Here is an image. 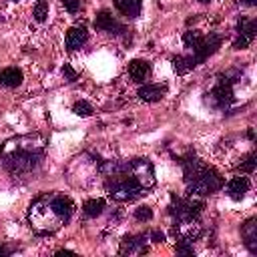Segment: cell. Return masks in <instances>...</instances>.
Instances as JSON below:
<instances>
[{
    "instance_id": "277c9868",
    "label": "cell",
    "mask_w": 257,
    "mask_h": 257,
    "mask_svg": "<svg viewBox=\"0 0 257 257\" xmlns=\"http://www.w3.org/2000/svg\"><path fill=\"white\" fill-rule=\"evenodd\" d=\"M106 193L110 199L118 201V203H126V201H135L139 199L145 189L128 175V169L124 173H118V175H112L106 179Z\"/></svg>"
},
{
    "instance_id": "8992f818",
    "label": "cell",
    "mask_w": 257,
    "mask_h": 257,
    "mask_svg": "<svg viewBox=\"0 0 257 257\" xmlns=\"http://www.w3.org/2000/svg\"><path fill=\"white\" fill-rule=\"evenodd\" d=\"M233 82H235V80L229 76V72L219 74L215 86L205 94V96H207V102H209L213 108L227 110L229 104L235 100V96H233Z\"/></svg>"
},
{
    "instance_id": "2e32d148",
    "label": "cell",
    "mask_w": 257,
    "mask_h": 257,
    "mask_svg": "<svg viewBox=\"0 0 257 257\" xmlns=\"http://www.w3.org/2000/svg\"><path fill=\"white\" fill-rule=\"evenodd\" d=\"M249 187H251V183H249L247 177H233V179L227 183V195H229L233 201H241V199L247 195Z\"/></svg>"
},
{
    "instance_id": "4316f807",
    "label": "cell",
    "mask_w": 257,
    "mask_h": 257,
    "mask_svg": "<svg viewBox=\"0 0 257 257\" xmlns=\"http://www.w3.org/2000/svg\"><path fill=\"white\" fill-rule=\"evenodd\" d=\"M62 76H64V80H68V82H74L76 78H78V72L70 66V64H64L62 66Z\"/></svg>"
},
{
    "instance_id": "44dd1931",
    "label": "cell",
    "mask_w": 257,
    "mask_h": 257,
    "mask_svg": "<svg viewBox=\"0 0 257 257\" xmlns=\"http://www.w3.org/2000/svg\"><path fill=\"white\" fill-rule=\"evenodd\" d=\"M102 211H104V201H102V199H88V201H84V205H82V213H84L88 219L98 217Z\"/></svg>"
},
{
    "instance_id": "7a4b0ae2",
    "label": "cell",
    "mask_w": 257,
    "mask_h": 257,
    "mask_svg": "<svg viewBox=\"0 0 257 257\" xmlns=\"http://www.w3.org/2000/svg\"><path fill=\"white\" fill-rule=\"evenodd\" d=\"M74 203L60 193H44L30 203L28 221L38 235H50L70 221Z\"/></svg>"
},
{
    "instance_id": "ac0fdd59",
    "label": "cell",
    "mask_w": 257,
    "mask_h": 257,
    "mask_svg": "<svg viewBox=\"0 0 257 257\" xmlns=\"http://www.w3.org/2000/svg\"><path fill=\"white\" fill-rule=\"evenodd\" d=\"M171 62H173V70H175L177 74H187V72H191V70L197 66V60H195L193 54H187V56L177 54V56L171 58Z\"/></svg>"
},
{
    "instance_id": "5b68a950",
    "label": "cell",
    "mask_w": 257,
    "mask_h": 257,
    "mask_svg": "<svg viewBox=\"0 0 257 257\" xmlns=\"http://www.w3.org/2000/svg\"><path fill=\"white\" fill-rule=\"evenodd\" d=\"M205 205L201 199H193V195H189L187 199L171 195V203H169V213L175 219V223L179 221H189V219H199V215L203 213Z\"/></svg>"
},
{
    "instance_id": "7402d4cb",
    "label": "cell",
    "mask_w": 257,
    "mask_h": 257,
    "mask_svg": "<svg viewBox=\"0 0 257 257\" xmlns=\"http://www.w3.org/2000/svg\"><path fill=\"white\" fill-rule=\"evenodd\" d=\"M203 38H205V36H203L199 30H187V32L183 34V44H185L189 50H193V52H195V50L201 46Z\"/></svg>"
},
{
    "instance_id": "52a82bcc",
    "label": "cell",
    "mask_w": 257,
    "mask_h": 257,
    "mask_svg": "<svg viewBox=\"0 0 257 257\" xmlns=\"http://www.w3.org/2000/svg\"><path fill=\"white\" fill-rule=\"evenodd\" d=\"M128 175L147 191L155 185V169L149 159H133L128 161Z\"/></svg>"
},
{
    "instance_id": "d4e9b609",
    "label": "cell",
    "mask_w": 257,
    "mask_h": 257,
    "mask_svg": "<svg viewBox=\"0 0 257 257\" xmlns=\"http://www.w3.org/2000/svg\"><path fill=\"white\" fill-rule=\"evenodd\" d=\"M135 219L137 221H151L153 219V211H151V207H147V205H143V207H139L137 211H135Z\"/></svg>"
},
{
    "instance_id": "e0dca14e",
    "label": "cell",
    "mask_w": 257,
    "mask_h": 257,
    "mask_svg": "<svg viewBox=\"0 0 257 257\" xmlns=\"http://www.w3.org/2000/svg\"><path fill=\"white\" fill-rule=\"evenodd\" d=\"M151 74V64L147 60H141V58H135L128 62V76L135 80V82H145Z\"/></svg>"
},
{
    "instance_id": "4fadbf2b",
    "label": "cell",
    "mask_w": 257,
    "mask_h": 257,
    "mask_svg": "<svg viewBox=\"0 0 257 257\" xmlns=\"http://www.w3.org/2000/svg\"><path fill=\"white\" fill-rule=\"evenodd\" d=\"M241 237L245 241V247L255 255L257 253V219L251 217L241 225Z\"/></svg>"
},
{
    "instance_id": "9a60e30c",
    "label": "cell",
    "mask_w": 257,
    "mask_h": 257,
    "mask_svg": "<svg viewBox=\"0 0 257 257\" xmlns=\"http://www.w3.org/2000/svg\"><path fill=\"white\" fill-rule=\"evenodd\" d=\"M86 40H88L86 28H84V26H72V28H68V32H66L64 44H66V50H76V48L84 46Z\"/></svg>"
},
{
    "instance_id": "30bf717a",
    "label": "cell",
    "mask_w": 257,
    "mask_h": 257,
    "mask_svg": "<svg viewBox=\"0 0 257 257\" xmlns=\"http://www.w3.org/2000/svg\"><path fill=\"white\" fill-rule=\"evenodd\" d=\"M149 235L145 233H139V235H126L122 237L120 241V247H118V253L120 255H143L149 251Z\"/></svg>"
},
{
    "instance_id": "4dcf8cb0",
    "label": "cell",
    "mask_w": 257,
    "mask_h": 257,
    "mask_svg": "<svg viewBox=\"0 0 257 257\" xmlns=\"http://www.w3.org/2000/svg\"><path fill=\"white\" fill-rule=\"evenodd\" d=\"M56 255H74V251H68V249H60V251H56Z\"/></svg>"
},
{
    "instance_id": "d6986e66",
    "label": "cell",
    "mask_w": 257,
    "mask_h": 257,
    "mask_svg": "<svg viewBox=\"0 0 257 257\" xmlns=\"http://www.w3.org/2000/svg\"><path fill=\"white\" fill-rule=\"evenodd\" d=\"M22 82V70L16 66H8L4 70H0V86H8L14 88Z\"/></svg>"
},
{
    "instance_id": "9c48e42d",
    "label": "cell",
    "mask_w": 257,
    "mask_h": 257,
    "mask_svg": "<svg viewBox=\"0 0 257 257\" xmlns=\"http://www.w3.org/2000/svg\"><path fill=\"white\" fill-rule=\"evenodd\" d=\"M257 34V20H249V18H241L237 22V40L233 42V48L235 50H243L247 48L253 38Z\"/></svg>"
},
{
    "instance_id": "484cf974",
    "label": "cell",
    "mask_w": 257,
    "mask_h": 257,
    "mask_svg": "<svg viewBox=\"0 0 257 257\" xmlns=\"http://www.w3.org/2000/svg\"><path fill=\"white\" fill-rule=\"evenodd\" d=\"M255 155H249L241 165H239V169H241V173H253V169H255Z\"/></svg>"
},
{
    "instance_id": "8fae6325",
    "label": "cell",
    "mask_w": 257,
    "mask_h": 257,
    "mask_svg": "<svg viewBox=\"0 0 257 257\" xmlns=\"http://www.w3.org/2000/svg\"><path fill=\"white\" fill-rule=\"evenodd\" d=\"M94 28H98V30H102V32H108V34H122V32H126V28H124L108 10L96 12Z\"/></svg>"
},
{
    "instance_id": "ffe728a7",
    "label": "cell",
    "mask_w": 257,
    "mask_h": 257,
    "mask_svg": "<svg viewBox=\"0 0 257 257\" xmlns=\"http://www.w3.org/2000/svg\"><path fill=\"white\" fill-rule=\"evenodd\" d=\"M114 6L120 14H124L126 18H137L141 14V0H114Z\"/></svg>"
},
{
    "instance_id": "6da1fadb",
    "label": "cell",
    "mask_w": 257,
    "mask_h": 257,
    "mask_svg": "<svg viewBox=\"0 0 257 257\" xmlns=\"http://www.w3.org/2000/svg\"><path fill=\"white\" fill-rule=\"evenodd\" d=\"M46 139L40 135H20L8 139L0 149V163L12 175L34 171L44 159Z\"/></svg>"
},
{
    "instance_id": "1f68e13d",
    "label": "cell",
    "mask_w": 257,
    "mask_h": 257,
    "mask_svg": "<svg viewBox=\"0 0 257 257\" xmlns=\"http://www.w3.org/2000/svg\"><path fill=\"white\" fill-rule=\"evenodd\" d=\"M255 2L257 0H241V4H245V6H255Z\"/></svg>"
},
{
    "instance_id": "83f0119b",
    "label": "cell",
    "mask_w": 257,
    "mask_h": 257,
    "mask_svg": "<svg viewBox=\"0 0 257 257\" xmlns=\"http://www.w3.org/2000/svg\"><path fill=\"white\" fill-rule=\"evenodd\" d=\"M177 253L179 255H193L195 249H193V243H187V241H179L177 243Z\"/></svg>"
},
{
    "instance_id": "5bb4252c",
    "label": "cell",
    "mask_w": 257,
    "mask_h": 257,
    "mask_svg": "<svg viewBox=\"0 0 257 257\" xmlns=\"http://www.w3.org/2000/svg\"><path fill=\"white\" fill-rule=\"evenodd\" d=\"M167 94V84H143L137 90V96L145 102H157Z\"/></svg>"
},
{
    "instance_id": "d6a6232c",
    "label": "cell",
    "mask_w": 257,
    "mask_h": 257,
    "mask_svg": "<svg viewBox=\"0 0 257 257\" xmlns=\"http://www.w3.org/2000/svg\"><path fill=\"white\" fill-rule=\"evenodd\" d=\"M199 2H209V0H199Z\"/></svg>"
},
{
    "instance_id": "f1b7e54d",
    "label": "cell",
    "mask_w": 257,
    "mask_h": 257,
    "mask_svg": "<svg viewBox=\"0 0 257 257\" xmlns=\"http://www.w3.org/2000/svg\"><path fill=\"white\" fill-rule=\"evenodd\" d=\"M62 6H64V10H66V12L76 14V12H78V8H80V0H62Z\"/></svg>"
},
{
    "instance_id": "f546056e",
    "label": "cell",
    "mask_w": 257,
    "mask_h": 257,
    "mask_svg": "<svg viewBox=\"0 0 257 257\" xmlns=\"http://www.w3.org/2000/svg\"><path fill=\"white\" fill-rule=\"evenodd\" d=\"M149 241L151 243H165V233L159 231V229H155V231L149 233Z\"/></svg>"
},
{
    "instance_id": "3957f363",
    "label": "cell",
    "mask_w": 257,
    "mask_h": 257,
    "mask_svg": "<svg viewBox=\"0 0 257 257\" xmlns=\"http://www.w3.org/2000/svg\"><path fill=\"white\" fill-rule=\"evenodd\" d=\"M181 165H183V175H185L189 195L205 197V195H211V193L219 191L225 185L223 177L213 167H207L205 163H201L193 153H189L181 161Z\"/></svg>"
},
{
    "instance_id": "7c38bea8",
    "label": "cell",
    "mask_w": 257,
    "mask_h": 257,
    "mask_svg": "<svg viewBox=\"0 0 257 257\" xmlns=\"http://www.w3.org/2000/svg\"><path fill=\"white\" fill-rule=\"evenodd\" d=\"M219 46H221V36H219V34H209V36H205L203 42H201V46L193 52L197 64H201V62H205L209 56H213V54L219 50Z\"/></svg>"
},
{
    "instance_id": "603a6c76",
    "label": "cell",
    "mask_w": 257,
    "mask_h": 257,
    "mask_svg": "<svg viewBox=\"0 0 257 257\" xmlns=\"http://www.w3.org/2000/svg\"><path fill=\"white\" fill-rule=\"evenodd\" d=\"M32 16H34V20H36V22H44V20H46V16H48V2H46V0H38V2H36V6H34Z\"/></svg>"
},
{
    "instance_id": "ba28073f",
    "label": "cell",
    "mask_w": 257,
    "mask_h": 257,
    "mask_svg": "<svg viewBox=\"0 0 257 257\" xmlns=\"http://www.w3.org/2000/svg\"><path fill=\"white\" fill-rule=\"evenodd\" d=\"M173 235L177 241H187L193 243L203 235V227L199 225V219H189V221H179L173 227Z\"/></svg>"
},
{
    "instance_id": "cb8c5ba5",
    "label": "cell",
    "mask_w": 257,
    "mask_h": 257,
    "mask_svg": "<svg viewBox=\"0 0 257 257\" xmlns=\"http://www.w3.org/2000/svg\"><path fill=\"white\" fill-rule=\"evenodd\" d=\"M72 112L78 114V116H90L92 114V106L86 102V100H76L72 104Z\"/></svg>"
}]
</instances>
